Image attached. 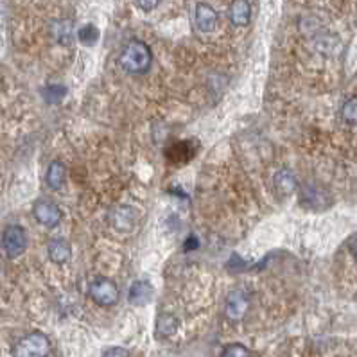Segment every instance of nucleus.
<instances>
[{
    "label": "nucleus",
    "mask_w": 357,
    "mask_h": 357,
    "mask_svg": "<svg viewBox=\"0 0 357 357\" xmlns=\"http://www.w3.org/2000/svg\"><path fill=\"white\" fill-rule=\"evenodd\" d=\"M34 219H36L40 225L47 226V228H54L62 223L63 214L60 210L56 203L49 201V199H38L33 207Z\"/></svg>",
    "instance_id": "obj_5"
},
{
    "label": "nucleus",
    "mask_w": 357,
    "mask_h": 357,
    "mask_svg": "<svg viewBox=\"0 0 357 357\" xmlns=\"http://www.w3.org/2000/svg\"><path fill=\"white\" fill-rule=\"evenodd\" d=\"M45 180H47V185L52 190H60V188L65 185L66 180V169L65 165L60 160H54L49 164L47 174H45Z\"/></svg>",
    "instance_id": "obj_13"
},
{
    "label": "nucleus",
    "mask_w": 357,
    "mask_h": 357,
    "mask_svg": "<svg viewBox=\"0 0 357 357\" xmlns=\"http://www.w3.org/2000/svg\"><path fill=\"white\" fill-rule=\"evenodd\" d=\"M341 117L347 124L356 126L357 124V97H350L345 101L343 108H341Z\"/></svg>",
    "instance_id": "obj_16"
},
{
    "label": "nucleus",
    "mask_w": 357,
    "mask_h": 357,
    "mask_svg": "<svg viewBox=\"0 0 357 357\" xmlns=\"http://www.w3.org/2000/svg\"><path fill=\"white\" fill-rule=\"evenodd\" d=\"M194 22H196V27L201 31V33H212L214 29L217 27V22H219V16H217V11L212 8V5L201 4L196 5L194 10Z\"/></svg>",
    "instance_id": "obj_7"
},
{
    "label": "nucleus",
    "mask_w": 357,
    "mask_h": 357,
    "mask_svg": "<svg viewBox=\"0 0 357 357\" xmlns=\"http://www.w3.org/2000/svg\"><path fill=\"white\" fill-rule=\"evenodd\" d=\"M135 2L142 11H153L160 4V0H135Z\"/></svg>",
    "instance_id": "obj_19"
},
{
    "label": "nucleus",
    "mask_w": 357,
    "mask_h": 357,
    "mask_svg": "<svg viewBox=\"0 0 357 357\" xmlns=\"http://www.w3.org/2000/svg\"><path fill=\"white\" fill-rule=\"evenodd\" d=\"M156 330L160 336H173L178 330V320L173 315H162L156 321Z\"/></svg>",
    "instance_id": "obj_14"
},
{
    "label": "nucleus",
    "mask_w": 357,
    "mask_h": 357,
    "mask_svg": "<svg viewBox=\"0 0 357 357\" xmlns=\"http://www.w3.org/2000/svg\"><path fill=\"white\" fill-rule=\"evenodd\" d=\"M27 248V234L22 226L10 225L2 234V249L10 259H16Z\"/></svg>",
    "instance_id": "obj_4"
},
{
    "label": "nucleus",
    "mask_w": 357,
    "mask_h": 357,
    "mask_svg": "<svg viewBox=\"0 0 357 357\" xmlns=\"http://www.w3.org/2000/svg\"><path fill=\"white\" fill-rule=\"evenodd\" d=\"M49 259L54 264H65L66 260H71V245L66 243L65 239L58 237V239H52L47 246Z\"/></svg>",
    "instance_id": "obj_12"
},
{
    "label": "nucleus",
    "mask_w": 357,
    "mask_h": 357,
    "mask_svg": "<svg viewBox=\"0 0 357 357\" xmlns=\"http://www.w3.org/2000/svg\"><path fill=\"white\" fill-rule=\"evenodd\" d=\"M77 38H79V42L85 43V45H94L99 40V29L95 27L94 24L83 25V27L79 29V33H77Z\"/></svg>",
    "instance_id": "obj_17"
},
{
    "label": "nucleus",
    "mask_w": 357,
    "mask_h": 357,
    "mask_svg": "<svg viewBox=\"0 0 357 357\" xmlns=\"http://www.w3.org/2000/svg\"><path fill=\"white\" fill-rule=\"evenodd\" d=\"M350 254H352V257L356 259V262H357V237L356 239L350 241Z\"/></svg>",
    "instance_id": "obj_21"
},
{
    "label": "nucleus",
    "mask_w": 357,
    "mask_h": 357,
    "mask_svg": "<svg viewBox=\"0 0 357 357\" xmlns=\"http://www.w3.org/2000/svg\"><path fill=\"white\" fill-rule=\"evenodd\" d=\"M221 357H254V354L249 352L245 345L232 343V345H228V347H225Z\"/></svg>",
    "instance_id": "obj_18"
},
{
    "label": "nucleus",
    "mask_w": 357,
    "mask_h": 357,
    "mask_svg": "<svg viewBox=\"0 0 357 357\" xmlns=\"http://www.w3.org/2000/svg\"><path fill=\"white\" fill-rule=\"evenodd\" d=\"M103 357H127V352L121 347H113L103 354Z\"/></svg>",
    "instance_id": "obj_20"
},
{
    "label": "nucleus",
    "mask_w": 357,
    "mask_h": 357,
    "mask_svg": "<svg viewBox=\"0 0 357 357\" xmlns=\"http://www.w3.org/2000/svg\"><path fill=\"white\" fill-rule=\"evenodd\" d=\"M301 201L309 205L310 208H321L327 205L325 201V196H321L320 190H316L315 187H306L304 194H301Z\"/></svg>",
    "instance_id": "obj_15"
},
{
    "label": "nucleus",
    "mask_w": 357,
    "mask_h": 357,
    "mask_svg": "<svg viewBox=\"0 0 357 357\" xmlns=\"http://www.w3.org/2000/svg\"><path fill=\"white\" fill-rule=\"evenodd\" d=\"M251 19V5L248 0H234L230 5V20L237 27H246Z\"/></svg>",
    "instance_id": "obj_10"
},
{
    "label": "nucleus",
    "mask_w": 357,
    "mask_h": 357,
    "mask_svg": "<svg viewBox=\"0 0 357 357\" xmlns=\"http://www.w3.org/2000/svg\"><path fill=\"white\" fill-rule=\"evenodd\" d=\"M151 62H153V54L146 42L142 40H132L124 45L121 56H119V63L123 66L127 74H146L149 71Z\"/></svg>",
    "instance_id": "obj_1"
},
{
    "label": "nucleus",
    "mask_w": 357,
    "mask_h": 357,
    "mask_svg": "<svg viewBox=\"0 0 357 357\" xmlns=\"http://www.w3.org/2000/svg\"><path fill=\"white\" fill-rule=\"evenodd\" d=\"M112 221L113 226L121 232H130L135 228V223H136V212L135 208L132 207H121L117 210L113 212L112 216Z\"/></svg>",
    "instance_id": "obj_11"
},
{
    "label": "nucleus",
    "mask_w": 357,
    "mask_h": 357,
    "mask_svg": "<svg viewBox=\"0 0 357 357\" xmlns=\"http://www.w3.org/2000/svg\"><path fill=\"white\" fill-rule=\"evenodd\" d=\"M153 286L146 280H136L130 287V293H127V300L132 306H147L151 300H153Z\"/></svg>",
    "instance_id": "obj_8"
},
{
    "label": "nucleus",
    "mask_w": 357,
    "mask_h": 357,
    "mask_svg": "<svg viewBox=\"0 0 357 357\" xmlns=\"http://www.w3.org/2000/svg\"><path fill=\"white\" fill-rule=\"evenodd\" d=\"M273 187H275V193L280 194V196H291L296 190V187H298V182H296V176L293 174V171L282 169L275 174Z\"/></svg>",
    "instance_id": "obj_9"
},
{
    "label": "nucleus",
    "mask_w": 357,
    "mask_h": 357,
    "mask_svg": "<svg viewBox=\"0 0 357 357\" xmlns=\"http://www.w3.org/2000/svg\"><path fill=\"white\" fill-rule=\"evenodd\" d=\"M49 352H51V341L40 330L24 336L11 348L13 357H47Z\"/></svg>",
    "instance_id": "obj_2"
},
{
    "label": "nucleus",
    "mask_w": 357,
    "mask_h": 357,
    "mask_svg": "<svg viewBox=\"0 0 357 357\" xmlns=\"http://www.w3.org/2000/svg\"><path fill=\"white\" fill-rule=\"evenodd\" d=\"M249 307V298L243 289H235L226 298V316L232 321H239L245 318Z\"/></svg>",
    "instance_id": "obj_6"
},
{
    "label": "nucleus",
    "mask_w": 357,
    "mask_h": 357,
    "mask_svg": "<svg viewBox=\"0 0 357 357\" xmlns=\"http://www.w3.org/2000/svg\"><path fill=\"white\" fill-rule=\"evenodd\" d=\"M90 298L97 304V306L110 307L115 306L119 301V287L115 286L113 280L106 277H99L92 280L88 287Z\"/></svg>",
    "instance_id": "obj_3"
}]
</instances>
